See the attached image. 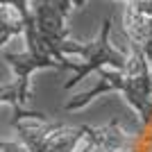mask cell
Segmentation results:
<instances>
[{
	"label": "cell",
	"mask_w": 152,
	"mask_h": 152,
	"mask_svg": "<svg viewBox=\"0 0 152 152\" xmlns=\"http://www.w3.org/2000/svg\"><path fill=\"white\" fill-rule=\"evenodd\" d=\"M12 127L18 132L23 145L30 152H77L82 139L86 136V125H64L52 123L43 116L20 118L12 116Z\"/></svg>",
	"instance_id": "2"
},
{
	"label": "cell",
	"mask_w": 152,
	"mask_h": 152,
	"mask_svg": "<svg viewBox=\"0 0 152 152\" xmlns=\"http://www.w3.org/2000/svg\"><path fill=\"white\" fill-rule=\"evenodd\" d=\"M2 152H30L25 145H18V143H12V141H2Z\"/></svg>",
	"instance_id": "7"
},
{
	"label": "cell",
	"mask_w": 152,
	"mask_h": 152,
	"mask_svg": "<svg viewBox=\"0 0 152 152\" xmlns=\"http://www.w3.org/2000/svg\"><path fill=\"white\" fill-rule=\"evenodd\" d=\"M121 150L123 152H152V114L141 125L132 132L123 129L121 139Z\"/></svg>",
	"instance_id": "4"
},
{
	"label": "cell",
	"mask_w": 152,
	"mask_h": 152,
	"mask_svg": "<svg viewBox=\"0 0 152 152\" xmlns=\"http://www.w3.org/2000/svg\"><path fill=\"white\" fill-rule=\"evenodd\" d=\"M73 2H75V7H82L84 5V0H73Z\"/></svg>",
	"instance_id": "8"
},
{
	"label": "cell",
	"mask_w": 152,
	"mask_h": 152,
	"mask_svg": "<svg viewBox=\"0 0 152 152\" xmlns=\"http://www.w3.org/2000/svg\"><path fill=\"white\" fill-rule=\"evenodd\" d=\"M25 32V18L12 5H0V45H5L14 34Z\"/></svg>",
	"instance_id": "5"
},
{
	"label": "cell",
	"mask_w": 152,
	"mask_h": 152,
	"mask_svg": "<svg viewBox=\"0 0 152 152\" xmlns=\"http://www.w3.org/2000/svg\"><path fill=\"white\" fill-rule=\"evenodd\" d=\"M129 45H132V55H129V61H127L125 68L123 70L100 68L98 70V75H100L98 84L93 89L84 91V93L73 95L64 109L66 111H77V109H84L91 100H95L100 93L121 91L125 95V100L136 109L141 121H145L152 114V68H150L145 52L132 41H129Z\"/></svg>",
	"instance_id": "1"
},
{
	"label": "cell",
	"mask_w": 152,
	"mask_h": 152,
	"mask_svg": "<svg viewBox=\"0 0 152 152\" xmlns=\"http://www.w3.org/2000/svg\"><path fill=\"white\" fill-rule=\"evenodd\" d=\"M109 32H111V16L102 20V30L98 34V39L84 43V52H82V61H73V70H75V77L68 80L64 84V89H73V84L82 82L84 75H89L93 70L100 68H118L123 70L129 61L125 52L116 50L114 45L109 43Z\"/></svg>",
	"instance_id": "3"
},
{
	"label": "cell",
	"mask_w": 152,
	"mask_h": 152,
	"mask_svg": "<svg viewBox=\"0 0 152 152\" xmlns=\"http://www.w3.org/2000/svg\"><path fill=\"white\" fill-rule=\"evenodd\" d=\"M0 5H12L16 12H20V16L25 18V25H27V20L32 18V7H30V0H0Z\"/></svg>",
	"instance_id": "6"
}]
</instances>
